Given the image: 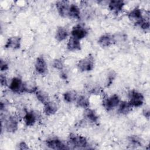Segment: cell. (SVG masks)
Segmentation results:
<instances>
[{"instance_id":"6da1fadb","label":"cell","mask_w":150,"mask_h":150,"mask_svg":"<svg viewBox=\"0 0 150 150\" xmlns=\"http://www.w3.org/2000/svg\"><path fill=\"white\" fill-rule=\"evenodd\" d=\"M68 141L69 145L77 148H84L88 145V141L84 136L74 133L70 134Z\"/></svg>"},{"instance_id":"7a4b0ae2","label":"cell","mask_w":150,"mask_h":150,"mask_svg":"<svg viewBox=\"0 0 150 150\" xmlns=\"http://www.w3.org/2000/svg\"><path fill=\"white\" fill-rule=\"evenodd\" d=\"M77 66L80 71H90L94 68V58L91 55H88L80 59Z\"/></svg>"},{"instance_id":"3957f363","label":"cell","mask_w":150,"mask_h":150,"mask_svg":"<svg viewBox=\"0 0 150 150\" xmlns=\"http://www.w3.org/2000/svg\"><path fill=\"white\" fill-rule=\"evenodd\" d=\"M129 103L133 107H138L141 106L144 101V97L142 93L136 90H131L128 93Z\"/></svg>"},{"instance_id":"277c9868","label":"cell","mask_w":150,"mask_h":150,"mask_svg":"<svg viewBox=\"0 0 150 150\" xmlns=\"http://www.w3.org/2000/svg\"><path fill=\"white\" fill-rule=\"evenodd\" d=\"M120 102L121 100L119 96L117 94H114L103 100V106L107 111H109L118 107Z\"/></svg>"},{"instance_id":"5b68a950","label":"cell","mask_w":150,"mask_h":150,"mask_svg":"<svg viewBox=\"0 0 150 150\" xmlns=\"http://www.w3.org/2000/svg\"><path fill=\"white\" fill-rule=\"evenodd\" d=\"M46 146L53 149H69V145L65 144L62 140L57 138H50L46 141Z\"/></svg>"},{"instance_id":"8992f818","label":"cell","mask_w":150,"mask_h":150,"mask_svg":"<svg viewBox=\"0 0 150 150\" xmlns=\"http://www.w3.org/2000/svg\"><path fill=\"white\" fill-rule=\"evenodd\" d=\"M18 120L15 115H9L5 120L4 128L8 132H14L18 128Z\"/></svg>"},{"instance_id":"52a82bcc","label":"cell","mask_w":150,"mask_h":150,"mask_svg":"<svg viewBox=\"0 0 150 150\" xmlns=\"http://www.w3.org/2000/svg\"><path fill=\"white\" fill-rule=\"evenodd\" d=\"M71 36L78 40H81L84 38L88 34V31L86 28L81 25L74 26L71 30Z\"/></svg>"},{"instance_id":"ba28073f","label":"cell","mask_w":150,"mask_h":150,"mask_svg":"<svg viewBox=\"0 0 150 150\" xmlns=\"http://www.w3.org/2000/svg\"><path fill=\"white\" fill-rule=\"evenodd\" d=\"M23 82L21 79L15 77L11 80L9 88L13 93H23Z\"/></svg>"},{"instance_id":"9c48e42d","label":"cell","mask_w":150,"mask_h":150,"mask_svg":"<svg viewBox=\"0 0 150 150\" xmlns=\"http://www.w3.org/2000/svg\"><path fill=\"white\" fill-rule=\"evenodd\" d=\"M35 69L36 72L40 74H44L47 72V65L42 56H39L36 58L35 63Z\"/></svg>"},{"instance_id":"30bf717a","label":"cell","mask_w":150,"mask_h":150,"mask_svg":"<svg viewBox=\"0 0 150 150\" xmlns=\"http://www.w3.org/2000/svg\"><path fill=\"white\" fill-rule=\"evenodd\" d=\"M39 115L37 112H35L33 111L26 112L23 117V121L26 125L28 127L33 126L38 121Z\"/></svg>"},{"instance_id":"8fae6325","label":"cell","mask_w":150,"mask_h":150,"mask_svg":"<svg viewBox=\"0 0 150 150\" xmlns=\"http://www.w3.org/2000/svg\"><path fill=\"white\" fill-rule=\"evenodd\" d=\"M56 6L59 14L64 18L69 17V11L70 4L67 1H58L56 4Z\"/></svg>"},{"instance_id":"7c38bea8","label":"cell","mask_w":150,"mask_h":150,"mask_svg":"<svg viewBox=\"0 0 150 150\" xmlns=\"http://www.w3.org/2000/svg\"><path fill=\"white\" fill-rule=\"evenodd\" d=\"M128 18L134 21L136 25H137L143 18L142 11L139 8H135L132 10H131L128 14Z\"/></svg>"},{"instance_id":"4fadbf2b","label":"cell","mask_w":150,"mask_h":150,"mask_svg":"<svg viewBox=\"0 0 150 150\" xmlns=\"http://www.w3.org/2000/svg\"><path fill=\"white\" fill-rule=\"evenodd\" d=\"M5 48L18 49L21 46V38L19 36H11L9 38L5 45Z\"/></svg>"},{"instance_id":"5bb4252c","label":"cell","mask_w":150,"mask_h":150,"mask_svg":"<svg viewBox=\"0 0 150 150\" xmlns=\"http://www.w3.org/2000/svg\"><path fill=\"white\" fill-rule=\"evenodd\" d=\"M124 6V2L122 1H110L108 2V9L112 12L118 13L121 11Z\"/></svg>"},{"instance_id":"9a60e30c","label":"cell","mask_w":150,"mask_h":150,"mask_svg":"<svg viewBox=\"0 0 150 150\" xmlns=\"http://www.w3.org/2000/svg\"><path fill=\"white\" fill-rule=\"evenodd\" d=\"M58 110L57 104L53 101H49L44 104L43 111L46 115H51L54 114Z\"/></svg>"},{"instance_id":"2e32d148","label":"cell","mask_w":150,"mask_h":150,"mask_svg":"<svg viewBox=\"0 0 150 150\" xmlns=\"http://www.w3.org/2000/svg\"><path fill=\"white\" fill-rule=\"evenodd\" d=\"M67 49L70 51L79 50L81 49V43L80 40H78L73 37H70L67 43Z\"/></svg>"},{"instance_id":"e0dca14e","label":"cell","mask_w":150,"mask_h":150,"mask_svg":"<svg viewBox=\"0 0 150 150\" xmlns=\"http://www.w3.org/2000/svg\"><path fill=\"white\" fill-rule=\"evenodd\" d=\"M114 42V39L112 36L110 35H103L101 36L98 40V43L101 47H108Z\"/></svg>"},{"instance_id":"ac0fdd59","label":"cell","mask_w":150,"mask_h":150,"mask_svg":"<svg viewBox=\"0 0 150 150\" xmlns=\"http://www.w3.org/2000/svg\"><path fill=\"white\" fill-rule=\"evenodd\" d=\"M84 117L88 121L91 122H96L98 120V117L94 110L87 108L84 111Z\"/></svg>"},{"instance_id":"d6986e66","label":"cell","mask_w":150,"mask_h":150,"mask_svg":"<svg viewBox=\"0 0 150 150\" xmlns=\"http://www.w3.org/2000/svg\"><path fill=\"white\" fill-rule=\"evenodd\" d=\"M69 36V33L67 29L62 26H59L57 28L56 34H55V38L57 40L61 42L65 40L67 36Z\"/></svg>"},{"instance_id":"ffe728a7","label":"cell","mask_w":150,"mask_h":150,"mask_svg":"<svg viewBox=\"0 0 150 150\" xmlns=\"http://www.w3.org/2000/svg\"><path fill=\"white\" fill-rule=\"evenodd\" d=\"M69 18L77 19L80 18V10L77 5L74 4H70L69 11Z\"/></svg>"},{"instance_id":"44dd1931","label":"cell","mask_w":150,"mask_h":150,"mask_svg":"<svg viewBox=\"0 0 150 150\" xmlns=\"http://www.w3.org/2000/svg\"><path fill=\"white\" fill-rule=\"evenodd\" d=\"M38 91V87L36 84L32 81H27L23 82V92L28 93H36Z\"/></svg>"},{"instance_id":"7402d4cb","label":"cell","mask_w":150,"mask_h":150,"mask_svg":"<svg viewBox=\"0 0 150 150\" xmlns=\"http://www.w3.org/2000/svg\"><path fill=\"white\" fill-rule=\"evenodd\" d=\"M118 107V112L120 114H124V115L128 114L132 110V107L130 105L129 102L126 101H121Z\"/></svg>"},{"instance_id":"603a6c76","label":"cell","mask_w":150,"mask_h":150,"mask_svg":"<svg viewBox=\"0 0 150 150\" xmlns=\"http://www.w3.org/2000/svg\"><path fill=\"white\" fill-rule=\"evenodd\" d=\"M77 97L78 96L77 92L74 90H69L63 94V99L66 103H68L76 101Z\"/></svg>"},{"instance_id":"cb8c5ba5","label":"cell","mask_w":150,"mask_h":150,"mask_svg":"<svg viewBox=\"0 0 150 150\" xmlns=\"http://www.w3.org/2000/svg\"><path fill=\"white\" fill-rule=\"evenodd\" d=\"M76 104L79 107H81L83 108H87L90 105V101L88 98L83 95L78 96L76 100Z\"/></svg>"},{"instance_id":"d4e9b609","label":"cell","mask_w":150,"mask_h":150,"mask_svg":"<svg viewBox=\"0 0 150 150\" xmlns=\"http://www.w3.org/2000/svg\"><path fill=\"white\" fill-rule=\"evenodd\" d=\"M36 96L37 99L42 104H45L50 101V97L49 94L42 90H38L36 93Z\"/></svg>"},{"instance_id":"484cf974","label":"cell","mask_w":150,"mask_h":150,"mask_svg":"<svg viewBox=\"0 0 150 150\" xmlns=\"http://www.w3.org/2000/svg\"><path fill=\"white\" fill-rule=\"evenodd\" d=\"M52 65L54 68L60 70H62L64 68V63L60 59H57L54 60V61L53 62Z\"/></svg>"},{"instance_id":"4316f807","label":"cell","mask_w":150,"mask_h":150,"mask_svg":"<svg viewBox=\"0 0 150 150\" xmlns=\"http://www.w3.org/2000/svg\"><path fill=\"white\" fill-rule=\"evenodd\" d=\"M129 142L131 145L134 146H139L141 145V141L136 136H131L129 138Z\"/></svg>"},{"instance_id":"83f0119b","label":"cell","mask_w":150,"mask_h":150,"mask_svg":"<svg viewBox=\"0 0 150 150\" xmlns=\"http://www.w3.org/2000/svg\"><path fill=\"white\" fill-rule=\"evenodd\" d=\"M1 70L2 71H6V70L8 69V63L5 61V60H3L2 59L1 60Z\"/></svg>"},{"instance_id":"f1b7e54d","label":"cell","mask_w":150,"mask_h":150,"mask_svg":"<svg viewBox=\"0 0 150 150\" xmlns=\"http://www.w3.org/2000/svg\"><path fill=\"white\" fill-rule=\"evenodd\" d=\"M115 77V74L113 72L110 73V74L108 76V80L107 83V86H108L111 85V84L112 83V81Z\"/></svg>"},{"instance_id":"f546056e","label":"cell","mask_w":150,"mask_h":150,"mask_svg":"<svg viewBox=\"0 0 150 150\" xmlns=\"http://www.w3.org/2000/svg\"><path fill=\"white\" fill-rule=\"evenodd\" d=\"M0 81H1V84L2 86H7V84H8V81H7V79H6V77L5 75L4 74H1V76H0Z\"/></svg>"},{"instance_id":"4dcf8cb0","label":"cell","mask_w":150,"mask_h":150,"mask_svg":"<svg viewBox=\"0 0 150 150\" xmlns=\"http://www.w3.org/2000/svg\"><path fill=\"white\" fill-rule=\"evenodd\" d=\"M18 146H19V149H29V147L27 145V144L23 141L21 142L19 144Z\"/></svg>"},{"instance_id":"1f68e13d","label":"cell","mask_w":150,"mask_h":150,"mask_svg":"<svg viewBox=\"0 0 150 150\" xmlns=\"http://www.w3.org/2000/svg\"><path fill=\"white\" fill-rule=\"evenodd\" d=\"M143 115H144V117L145 118H146L147 119H149V115H150V112H149V108H145L143 110Z\"/></svg>"}]
</instances>
